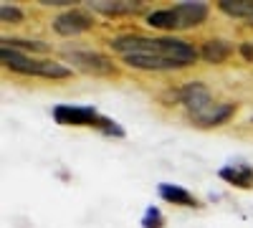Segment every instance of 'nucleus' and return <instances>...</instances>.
<instances>
[{
  "label": "nucleus",
  "instance_id": "f257e3e1",
  "mask_svg": "<svg viewBox=\"0 0 253 228\" xmlns=\"http://www.w3.org/2000/svg\"><path fill=\"white\" fill-rule=\"evenodd\" d=\"M63 58L74 69H79L84 74H91V76H114L117 74L114 61L99 51H63Z\"/></svg>",
  "mask_w": 253,
  "mask_h": 228
},
{
  "label": "nucleus",
  "instance_id": "f03ea898",
  "mask_svg": "<svg viewBox=\"0 0 253 228\" xmlns=\"http://www.w3.org/2000/svg\"><path fill=\"white\" fill-rule=\"evenodd\" d=\"M157 53L175 61L180 69H187V66H195V61L200 58V51L190 44L185 38H175V36H162L157 41Z\"/></svg>",
  "mask_w": 253,
  "mask_h": 228
},
{
  "label": "nucleus",
  "instance_id": "7ed1b4c3",
  "mask_svg": "<svg viewBox=\"0 0 253 228\" xmlns=\"http://www.w3.org/2000/svg\"><path fill=\"white\" fill-rule=\"evenodd\" d=\"M94 28V15L84 8H69L53 18V31L63 38H74Z\"/></svg>",
  "mask_w": 253,
  "mask_h": 228
},
{
  "label": "nucleus",
  "instance_id": "20e7f679",
  "mask_svg": "<svg viewBox=\"0 0 253 228\" xmlns=\"http://www.w3.org/2000/svg\"><path fill=\"white\" fill-rule=\"evenodd\" d=\"M51 117L61 127H96L99 112L94 107H76V104H56L51 109Z\"/></svg>",
  "mask_w": 253,
  "mask_h": 228
},
{
  "label": "nucleus",
  "instance_id": "39448f33",
  "mask_svg": "<svg viewBox=\"0 0 253 228\" xmlns=\"http://www.w3.org/2000/svg\"><path fill=\"white\" fill-rule=\"evenodd\" d=\"M157 41L160 38H150V36H142V33H124L109 41L112 51L122 53V56H129V53H157Z\"/></svg>",
  "mask_w": 253,
  "mask_h": 228
},
{
  "label": "nucleus",
  "instance_id": "423d86ee",
  "mask_svg": "<svg viewBox=\"0 0 253 228\" xmlns=\"http://www.w3.org/2000/svg\"><path fill=\"white\" fill-rule=\"evenodd\" d=\"M177 99L190 114H198V112H203V109H208L210 104H213L210 89L203 84V81H187V84L177 91Z\"/></svg>",
  "mask_w": 253,
  "mask_h": 228
},
{
  "label": "nucleus",
  "instance_id": "0eeeda50",
  "mask_svg": "<svg viewBox=\"0 0 253 228\" xmlns=\"http://www.w3.org/2000/svg\"><path fill=\"white\" fill-rule=\"evenodd\" d=\"M233 114H236V104H230V101H213L208 109H203L198 114H190V119H193L195 127L210 130V127H220V124H225Z\"/></svg>",
  "mask_w": 253,
  "mask_h": 228
},
{
  "label": "nucleus",
  "instance_id": "6e6552de",
  "mask_svg": "<svg viewBox=\"0 0 253 228\" xmlns=\"http://www.w3.org/2000/svg\"><path fill=\"white\" fill-rule=\"evenodd\" d=\"M122 61L137 71H177L180 69L175 61L165 58L160 53H129V56H122Z\"/></svg>",
  "mask_w": 253,
  "mask_h": 228
},
{
  "label": "nucleus",
  "instance_id": "1a4fd4ad",
  "mask_svg": "<svg viewBox=\"0 0 253 228\" xmlns=\"http://www.w3.org/2000/svg\"><path fill=\"white\" fill-rule=\"evenodd\" d=\"M172 10L177 15V26L180 28H198V26L205 23L208 15H210V8L205 3H177Z\"/></svg>",
  "mask_w": 253,
  "mask_h": 228
},
{
  "label": "nucleus",
  "instance_id": "9d476101",
  "mask_svg": "<svg viewBox=\"0 0 253 228\" xmlns=\"http://www.w3.org/2000/svg\"><path fill=\"white\" fill-rule=\"evenodd\" d=\"M230 56H233V44H230L228 38H208L200 46V58L205 61V64L220 66Z\"/></svg>",
  "mask_w": 253,
  "mask_h": 228
},
{
  "label": "nucleus",
  "instance_id": "9b49d317",
  "mask_svg": "<svg viewBox=\"0 0 253 228\" xmlns=\"http://www.w3.org/2000/svg\"><path fill=\"white\" fill-rule=\"evenodd\" d=\"M157 195L165 200V203H172V205H182V208H198V198L185 190L182 185H172V182H160L157 185Z\"/></svg>",
  "mask_w": 253,
  "mask_h": 228
},
{
  "label": "nucleus",
  "instance_id": "f8f14e48",
  "mask_svg": "<svg viewBox=\"0 0 253 228\" xmlns=\"http://www.w3.org/2000/svg\"><path fill=\"white\" fill-rule=\"evenodd\" d=\"M0 64H3L5 69H10V71H15V74L31 76L36 61H33L31 56H26L23 51H15V48H0Z\"/></svg>",
  "mask_w": 253,
  "mask_h": 228
},
{
  "label": "nucleus",
  "instance_id": "ddd939ff",
  "mask_svg": "<svg viewBox=\"0 0 253 228\" xmlns=\"http://www.w3.org/2000/svg\"><path fill=\"white\" fill-rule=\"evenodd\" d=\"M220 180L236 185V188H253V168L251 165H225V168H220Z\"/></svg>",
  "mask_w": 253,
  "mask_h": 228
},
{
  "label": "nucleus",
  "instance_id": "4468645a",
  "mask_svg": "<svg viewBox=\"0 0 253 228\" xmlns=\"http://www.w3.org/2000/svg\"><path fill=\"white\" fill-rule=\"evenodd\" d=\"M142 3H129V0H114V3H107V0H96V3H91V10L101 13V15H137L142 13Z\"/></svg>",
  "mask_w": 253,
  "mask_h": 228
},
{
  "label": "nucleus",
  "instance_id": "2eb2a0df",
  "mask_svg": "<svg viewBox=\"0 0 253 228\" xmlns=\"http://www.w3.org/2000/svg\"><path fill=\"white\" fill-rule=\"evenodd\" d=\"M31 76L56 79V81H58V79H71V76H74V69L66 66V64H61V61H51V58H46V61H36Z\"/></svg>",
  "mask_w": 253,
  "mask_h": 228
},
{
  "label": "nucleus",
  "instance_id": "dca6fc26",
  "mask_svg": "<svg viewBox=\"0 0 253 228\" xmlns=\"http://www.w3.org/2000/svg\"><path fill=\"white\" fill-rule=\"evenodd\" d=\"M147 26L150 28H157V31H175L180 28L177 26V15L172 8H165V10H152V13H147Z\"/></svg>",
  "mask_w": 253,
  "mask_h": 228
},
{
  "label": "nucleus",
  "instance_id": "f3484780",
  "mask_svg": "<svg viewBox=\"0 0 253 228\" xmlns=\"http://www.w3.org/2000/svg\"><path fill=\"white\" fill-rule=\"evenodd\" d=\"M218 10L230 18H246L248 23L253 20V0H220Z\"/></svg>",
  "mask_w": 253,
  "mask_h": 228
},
{
  "label": "nucleus",
  "instance_id": "a211bd4d",
  "mask_svg": "<svg viewBox=\"0 0 253 228\" xmlns=\"http://www.w3.org/2000/svg\"><path fill=\"white\" fill-rule=\"evenodd\" d=\"M3 48H15V51H31V53H48V44L43 41H28V38H3Z\"/></svg>",
  "mask_w": 253,
  "mask_h": 228
},
{
  "label": "nucleus",
  "instance_id": "6ab92c4d",
  "mask_svg": "<svg viewBox=\"0 0 253 228\" xmlns=\"http://www.w3.org/2000/svg\"><path fill=\"white\" fill-rule=\"evenodd\" d=\"M23 10L20 8H15V5H8V3H3L0 5V20L3 23H10V26H18V23H23Z\"/></svg>",
  "mask_w": 253,
  "mask_h": 228
},
{
  "label": "nucleus",
  "instance_id": "aec40b11",
  "mask_svg": "<svg viewBox=\"0 0 253 228\" xmlns=\"http://www.w3.org/2000/svg\"><path fill=\"white\" fill-rule=\"evenodd\" d=\"M94 130H99L101 135H107V137H124V130L119 127L114 119H109V117H99V122H96Z\"/></svg>",
  "mask_w": 253,
  "mask_h": 228
},
{
  "label": "nucleus",
  "instance_id": "412c9836",
  "mask_svg": "<svg viewBox=\"0 0 253 228\" xmlns=\"http://www.w3.org/2000/svg\"><path fill=\"white\" fill-rule=\"evenodd\" d=\"M165 226V216L157 205H150L144 211V218H142V228H162Z\"/></svg>",
  "mask_w": 253,
  "mask_h": 228
},
{
  "label": "nucleus",
  "instance_id": "4be33fe9",
  "mask_svg": "<svg viewBox=\"0 0 253 228\" xmlns=\"http://www.w3.org/2000/svg\"><path fill=\"white\" fill-rule=\"evenodd\" d=\"M238 51H241V56L248 61V64H253V44H251V41H243V44H238Z\"/></svg>",
  "mask_w": 253,
  "mask_h": 228
},
{
  "label": "nucleus",
  "instance_id": "5701e85b",
  "mask_svg": "<svg viewBox=\"0 0 253 228\" xmlns=\"http://www.w3.org/2000/svg\"><path fill=\"white\" fill-rule=\"evenodd\" d=\"M43 5H71V0H41Z\"/></svg>",
  "mask_w": 253,
  "mask_h": 228
},
{
  "label": "nucleus",
  "instance_id": "b1692460",
  "mask_svg": "<svg viewBox=\"0 0 253 228\" xmlns=\"http://www.w3.org/2000/svg\"><path fill=\"white\" fill-rule=\"evenodd\" d=\"M248 26H253V20H251V23H248Z\"/></svg>",
  "mask_w": 253,
  "mask_h": 228
},
{
  "label": "nucleus",
  "instance_id": "393cba45",
  "mask_svg": "<svg viewBox=\"0 0 253 228\" xmlns=\"http://www.w3.org/2000/svg\"><path fill=\"white\" fill-rule=\"evenodd\" d=\"M251 124H253V117H251Z\"/></svg>",
  "mask_w": 253,
  "mask_h": 228
}]
</instances>
